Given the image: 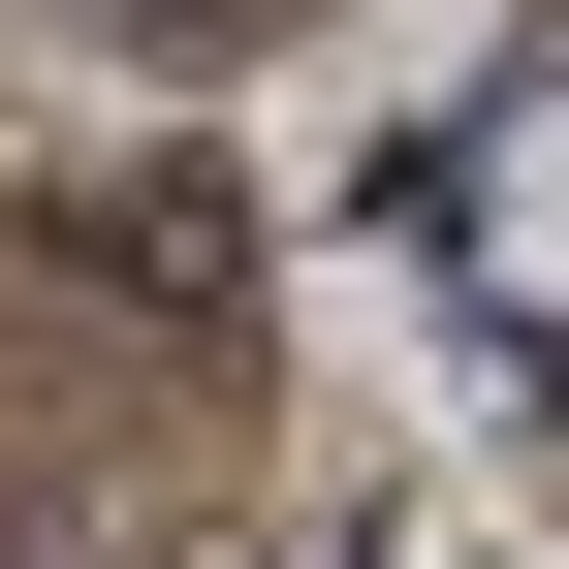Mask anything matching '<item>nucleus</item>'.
Listing matches in <instances>:
<instances>
[{
  "label": "nucleus",
  "mask_w": 569,
  "mask_h": 569,
  "mask_svg": "<svg viewBox=\"0 0 569 569\" xmlns=\"http://www.w3.org/2000/svg\"><path fill=\"white\" fill-rule=\"evenodd\" d=\"M284 0H96V63H253Z\"/></svg>",
  "instance_id": "f257e3e1"
}]
</instances>
